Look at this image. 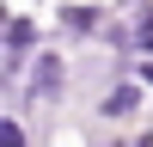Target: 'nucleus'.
<instances>
[{
	"label": "nucleus",
	"instance_id": "2",
	"mask_svg": "<svg viewBox=\"0 0 153 147\" xmlns=\"http://www.w3.org/2000/svg\"><path fill=\"white\" fill-rule=\"evenodd\" d=\"M141 110H147V86L135 80L129 68H123V74H110V80L92 92V117H104V122H135Z\"/></svg>",
	"mask_w": 153,
	"mask_h": 147
},
{
	"label": "nucleus",
	"instance_id": "6",
	"mask_svg": "<svg viewBox=\"0 0 153 147\" xmlns=\"http://www.w3.org/2000/svg\"><path fill=\"white\" fill-rule=\"evenodd\" d=\"M0 31H6V6H0Z\"/></svg>",
	"mask_w": 153,
	"mask_h": 147
},
{
	"label": "nucleus",
	"instance_id": "3",
	"mask_svg": "<svg viewBox=\"0 0 153 147\" xmlns=\"http://www.w3.org/2000/svg\"><path fill=\"white\" fill-rule=\"evenodd\" d=\"M43 43V24H37V12H12L6 6V31H0V68L6 74H25V61H31V49Z\"/></svg>",
	"mask_w": 153,
	"mask_h": 147
},
{
	"label": "nucleus",
	"instance_id": "1",
	"mask_svg": "<svg viewBox=\"0 0 153 147\" xmlns=\"http://www.w3.org/2000/svg\"><path fill=\"white\" fill-rule=\"evenodd\" d=\"M68 92H74V68H68V55H61L55 43H37L31 49V61H25V74H19V117H37V110H61L68 104Z\"/></svg>",
	"mask_w": 153,
	"mask_h": 147
},
{
	"label": "nucleus",
	"instance_id": "4",
	"mask_svg": "<svg viewBox=\"0 0 153 147\" xmlns=\"http://www.w3.org/2000/svg\"><path fill=\"white\" fill-rule=\"evenodd\" d=\"M104 0H61L55 6V31H61V43H92L98 37V24H104Z\"/></svg>",
	"mask_w": 153,
	"mask_h": 147
},
{
	"label": "nucleus",
	"instance_id": "5",
	"mask_svg": "<svg viewBox=\"0 0 153 147\" xmlns=\"http://www.w3.org/2000/svg\"><path fill=\"white\" fill-rule=\"evenodd\" d=\"M0 147H31V129L19 122V110L0 104Z\"/></svg>",
	"mask_w": 153,
	"mask_h": 147
}]
</instances>
